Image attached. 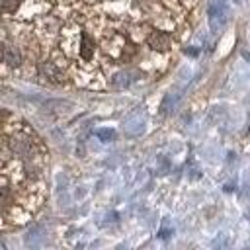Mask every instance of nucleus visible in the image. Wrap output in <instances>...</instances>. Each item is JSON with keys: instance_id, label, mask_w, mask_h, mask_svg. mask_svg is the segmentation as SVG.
<instances>
[{"instance_id": "6", "label": "nucleus", "mask_w": 250, "mask_h": 250, "mask_svg": "<svg viewBox=\"0 0 250 250\" xmlns=\"http://www.w3.org/2000/svg\"><path fill=\"white\" fill-rule=\"evenodd\" d=\"M12 203V193L8 188H0V211L8 209V205Z\"/></svg>"}, {"instance_id": "9", "label": "nucleus", "mask_w": 250, "mask_h": 250, "mask_svg": "<svg viewBox=\"0 0 250 250\" xmlns=\"http://www.w3.org/2000/svg\"><path fill=\"white\" fill-rule=\"evenodd\" d=\"M4 53H6V47H4V43H0V61L4 59Z\"/></svg>"}, {"instance_id": "4", "label": "nucleus", "mask_w": 250, "mask_h": 250, "mask_svg": "<svg viewBox=\"0 0 250 250\" xmlns=\"http://www.w3.org/2000/svg\"><path fill=\"white\" fill-rule=\"evenodd\" d=\"M80 57L90 61L94 57V41L88 33H82V43H80Z\"/></svg>"}, {"instance_id": "3", "label": "nucleus", "mask_w": 250, "mask_h": 250, "mask_svg": "<svg viewBox=\"0 0 250 250\" xmlns=\"http://www.w3.org/2000/svg\"><path fill=\"white\" fill-rule=\"evenodd\" d=\"M12 150H14L16 154H20V156L27 158V156L31 154V145H29V141L16 137V139H12Z\"/></svg>"}, {"instance_id": "1", "label": "nucleus", "mask_w": 250, "mask_h": 250, "mask_svg": "<svg viewBox=\"0 0 250 250\" xmlns=\"http://www.w3.org/2000/svg\"><path fill=\"white\" fill-rule=\"evenodd\" d=\"M146 41L154 51H168L170 49V37L164 31H152Z\"/></svg>"}, {"instance_id": "5", "label": "nucleus", "mask_w": 250, "mask_h": 250, "mask_svg": "<svg viewBox=\"0 0 250 250\" xmlns=\"http://www.w3.org/2000/svg\"><path fill=\"white\" fill-rule=\"evenodd\" d=\"M4 61L12 66V68H16V66H20L21 64V55H20V51L18 49H6V53H4Z\"/></svg>"}, {"instance_id": "2", "label": "nucleus", "mask_w": 250, "mask_h": 250, "mask_svg": "<svg viewBox=\"0 0 250 250\" xmlns=\"http://www.w3.org/2000/svg\"><path fill=\"white\" fill-rule=\"evenodd\" d=\"M39 72L47 78V80H51V82H57V84H61L62 82V72H61V68L55 64V62H43L41 66H39Z\"/></svg>"}, {"instance_id": "7", "label": "nucleus", "mask_w": 250, "mask_h": 250, "mask_svg": "<svg viewBox=\"0 0 250 250\" xmlns=\"http://www.w3.org/2000/svg\"><path fill=\"white\" fill-rule=\"evenodd\" d=\"M20 0H0V12H16Z\"/></svg>"}, {"instance_id": "8", "label": "nucleus", "mask_w": 250, "mask_h": 250, "mask_svg": "<svg viewBox=\"0 0 250 250\" xmlns=\"http://www.w3.org/2000/svg\"><path fill=\"white\" fill-rule=\"evenodd\" d=\"M127 76H129L127 72H121V74H117V76H115V80H113V84H115L117 88H121V86H125V84L129 82V80H127Z\"/></svg>"}]
</instances>
